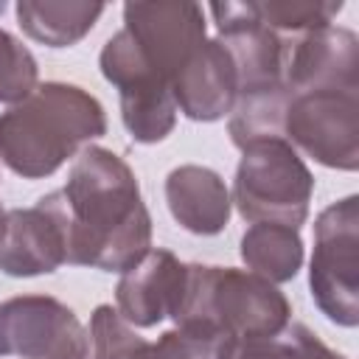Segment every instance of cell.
Listing matches in <instances>:
<instances>
[{
    "mask_svg": "<svg viewBox=\"0 0 359 359\" xmlns=\"http://www.w3.org/2000/svg\"><path fill=\"white\" fill-rule=\"evenodd\" d=\"M292 317L283 292L266 278L236 266L188 264L185 289L171 320L177 331L208 359L233 339L278 337Z\"/></svg>",
    "mask_w": 359,
    "mask_h": 359,
    "instance_id": "7a4b0ae2",
    "label": "cell"
},
{
    "mask_svg": "<svg viewBox=\"0 0 359 359\" xmlns=\"http://www.w3.org/2000/svg\"><path fill=\"white\" fill-rule=\"evenodd\" d=\"M311 297L320 311L353 328L359 323V199L328 205L314 222V255L309 269Z\"/></svg>",
    "mask_w": 359,
    "mask_h": 359,
    "instance_id": "5b68a950",
    "label": "cell"
},
{
    "mask_svg": "<svg viewBox=\"0 0 359 359\" xmlns=\"http://www.w3.org/2000/svg\"><path fill=\"white\" fill-rule=\"evenodd\" d=\"M311 194L314 177L289 140H258L241 149L230 202H236L247 222H272L300 230L309 216Z\"/></svg>",
    "mask_w": 359,
    "mask_h": 359,
    "instance_id": "277c9868",
    "label": "cell"
},
{
    "mask_svg": "<svg viewBox=\"0 0 359 359\" xmlns=\"http://www.w3.org/2000/svg\"><path fill=\"white\" fill-rule=\"evenodd\" d=\"M101 73L121 95V118L137 143H157L177 123V104L163 79L140 53L126 28L112 34L101 50Z\"/></svg>",
    "mask_w": 359,
    "mask_h": 359,
    "instance_id": "8992f818",
    "label": "cell"
},
{
    "mask_svg": "<svg viewBox=\"0 0 359 359\" xmlns=\"http://www.w3.org/2000/svg\"><path fill=\"white\" fill-rule=\"evenodd\" d=\"M283 137L311 160L356 171L359 165V93L320 90L289 98Z\"/></svg>",
    "mask_w": 359,
    "mask_h": 359,
    "instance_id": "52a82bcc",
    "label": "cell"
},
{
    "mask_svg": "<svg viewBox=\"0 0 359 359\" xmlns=\"http://www.w3.org/2000/svg\"><path fill=\"white\" fill-rule=\"evenodd\" d=\"M283 337H286V359H345L300 323H289Z\"/></svg>",
    "mask_w": 359,
    "mask_h": 359,
    "instance_id": "603a6c76",
    "label": "cell"
},
{
    "mask_svg": "<svg viewBox=\"0 0 359 359\" xmlns=\"http://www.w3.org/2000/svg\"><path fill=\"white\" fill-rule=\"evenodd\" d=\"M39 205L62 227L65 264L123 272L151 247V216L137 177L109 149L84 146L67 185L42 196Z\"/></svg>",
    "mask_w": 359,
    "mask_h": 359,
    "instance_id": "6da1fadb",
    "label": "cell"
},
{
    "mask_svg": "<svg viewBox=\"0 0 359 359\" xmlns=\"http://www.w3.org/2000/svg\"><path fill=\"white\" fill-rule=\"evenodd\" d=\"M177 109L191 121H219L233 112L238 79L227 48L219 39H205L171 81Z\"/></svg>",
    "mask_w": 359,
    "mask_h": 359,
    "instance_id": "4fadbf2b",
    "label": "cell"
},
{
    "mask_svg": "<svg viewBox=\"0 0 359 359\" xmlns=\"http://www.w3.org/2000/svg\"><path fill=\"white\" fill-rule=\"evenodd\" d=\"M283 331L278 337L224 342V345L216 348L213 359H286V337H283Z\"/></svg>",
    "mask_w": 359,
    "mask_h": 359,
    "instance_id": "7402d4cb",
    "label": "cell"
},
{
    "mask_svg": "<svg viewBox=\"0 0 359 359\" xmlns=\"http://www.w3.org/2000/svg\"><path fill=\"white\" fill-rule=\"evenodd\" d=\"M36 59L31 50L0 28V104H20L36 90Z\"/></svg>",
    "mask_w": 359,
    "mask_h": 359,
    "instance_id": "44dd1931",
    "label": "cell"
},
{
    "mask_svg": "<svg viewBox=\"0 0 359 359\" xmlns=\"http://www.w3.org/2000/svg\"><path fill=\"white\" fill-rule=\"evenodd\" d=\"M104 14V3H42V0H22L17 3V22L20 28L48 48H67L84 39L98 17Z\"/></svg>",
    "mask_w": 359,
    "mask_h": 359,
    "instance_id": "2e32d148",
    "label": "cell"
},
{
    "mask_svg": "<svg viewBox=\"0 0 359 359\" xmlns=\"http://www.w3.org/2000/svg\"><path fill=\"white\" fill-rule=\"evenodd\" d=\"M210 14L233 59L238 95L283 84V39L258 20L252 3H213Z\"/></svg>",
    "mask_w": 359,
    "mask_h": 359,
    "instance_id": "8fae6325",
    "label": "cell"
},
{
    "mask_svg": "<svg viewBox=\"0 0 359 359\" xmlns=\"http://www.w3.org/2000/svg\"><path fill=\"white\" fill-rule=\"evenodd\" d=\"M283 87L292 95L320 90L359 93L356 34L339 25H325L283 39Z\"/></svg>",
    "mask_w": 359,
    "mask_h": 359,
    "instance_id": "30bf717a",
    "label": "cell"
},
{
    "mask_svg": "<svg viewBox=\"0 0 359 359\" xmlns=\"http://www.w3.org/2000/svg\"><path fill=\"white\" fill-rule=\"evenodd\" d=\"M90 356L87 359H135L143 348V337L112 306H98L90 320Z\"/></svg>",
    "mask_w": 359,
    "mask_h": 359,
    "instance_id": "ffe728a7",
    "label": "cell"
},
{
    "mask_svg": "<svg viewBox=\"0 0 359 359\" xmlns=\"http://www.w3.org/2000/svg\"><path fill=\"white\" fill-rule=\"evenodd\" d=\"M104 132L107 115L95 95L45 81L0 115V160L25 180H42Z\"/></svg>",
    "mask_w": 359,
    "mask_h": 359,
    "instance_id": "3957f363",
    "label": "cell"
},
{
    "mask_svg": "<svg viewBox=\"0 0 359 359\" xmlns=\"http://www.w3.org/2000/svg\"><path fill=\"white\" fill-rule=\"evenodd\" d=\"M342 0L337 3H297V0H269V3H252L258 20L275 31L280 39H292L317 28L331 25V20L342 11Z\"/></svg>",
    "mask_w": 359,
    "mask_h": 359,
    "instance_id": "d6986e66",
    "label": "cell"
},
{
    "mask_svg": "<svg viewBox=\"0 0 359 359\" xmlns=\"http://www.w3.org/2000/svg\"><path fill=\"white\" fill-rule=\"evenodd\" d=\"M65 264L59 222L36 202L34 208L6 210L0 230V269L11 278L56 272Z\"/></svg>",
    "mask_w": 359,
    "mask_h": 359,
    "instance_id": "5bb4252c",
    "label": "cell"
},
{
    "mask_svg": "<svg viewBox=\"0 0 359 359\" xmlns=\"http://www.w3.org/2000/svg\"><path fill=\"white\" fill-rule=\"evenodd\" d=\"M165 202L171 216L196 236H216L230 222V191L224 180L205 165H180L165 177Z\"/></svg>",
    "mask_w": 359,
    "mask_h": 359,
    "instance_id": "9a60e30c",
    "label": "cell"
},
{
    "mask_svg": "<svg viewBox=\"0 0 359 359\" xmlns=\"http://www.w3.org/2000/svg\"><path fill=\"white\" fill-rule=\"evenodd\" d=\"M123 28L146 62L171 84L205 42V11L199 3H126Z\"/></svg>",
    "mask_w": 359,
    "mask_h": 359,
    "instance_id": "9c48e42d",
    "label": "cell"
},
{
    "mask_svg": "<svg viewBox=\"0 0 359 359\" xmlns=\"http://www.w3.org/2000/svg\"><path fill=\"white\" fill-rule=\"evenodd\" d=\"M0 356L87 359L90 334L62 300L22 294L0 303Z\"/></svg>",
    "mask_w": 359,
    "mask_h": 359,
    "instance_id": "ba28073f",
    "label": "cell"
},
{
    "mask_svg": "<svg viewBox=\"0 0 359 359\" xmlns=\"http://www.w3.org/2000/svg\"><path fill=\"white\" fill-rule=\"evenodd\" d=\"M289 98H292V93L283 84L238 95L233 115H230V123H227L233 143L238 149H244V146L258 143V140L283 137V118H286Z\"/></svg>",
    "mask_w": 359,
    "mask_h": 359,
    "instance_id": "ac0fdd59",
    "label": "cell"
},
{
    "mask_svg": "<svg viewBox=\"0 0 359 359\" xmlns=\"http://www.w3.org/2000/svg\"><path fill=\"white\" fill-rule=\"evenodd\" d=\"M135 359H208L202 356L177 328L165 331L157 342H143V348L137 351Z\"/></svg>",
    "mask_w": 359,
    "mask_h": 359,
    "instance_id": "cb8c5ba5",
    "label": "cell"
},
{
    "mask_svg": "<svg viewBox=\"0 0 359 359\" xmlns=\"http://www.w3.org/2000/svg\"><path fill=\"white\" fill-rule=\"evenodd\" d=\"M188 264L168 250H149L137 264L123 269L115 286L118 314L137 328H151L171 317L185 289Z\"/></svg>",
    "mask_w": 359,
    "mask_h": 359,
    "instance_id": "7c38bea8",
    "label": "cell"
},
{
    "mask_svg": "<svg viewBox=\"0 0 359 359\" xmlns=\"http://www.w3.org/2000/svg\"><path fill=\"white\" fill-rule=\"evenodd\" d=\"M241 258L269 283L292 280L303 266V238L294 227L258 222L241 236Z\"/></svg>",
    "mask_w": 359,
    "mask_h": 359,
    "instance_id": "e0dca14e",
    "label": "cell"
}]
</instances>
